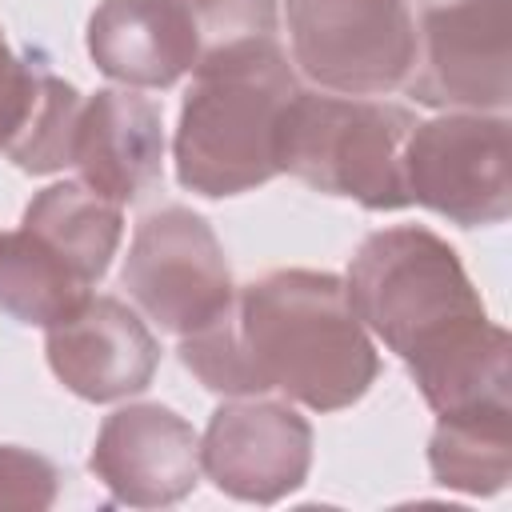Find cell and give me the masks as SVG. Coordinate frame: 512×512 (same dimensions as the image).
Listing matches in <instances>:
<instances>
[{
  "label": "cell",
  "mask_w": 512,
  "mask_h": 512,
  "mask_svg": "<svg viewBox=\"0 0 512 512\" xmlns=\"http://www.w3.org/2000/svg\"><path fill=\"white\" fill-rule=\"evenodd\" d=\"M80 108H84V96L68 80L44 72L40 96H36V108H32L24 132L4 148L8 160L32 176L72 168V140H76Z\"/></svg>",
  "instance_id": "cell-17"
},
{
  "label": "cell",
  "mask_w": 512,
  "mask_h": 512,
  "mask_svg": "<svg viewBox=\"0 0 512 512\" xmlns=\"http://www.w3.org/2000/svg\"><path fill=\"white\" fill-rule=\"evenodd\" d=\"M44 72L48 68L28 64L24 56H16L12 44L4 40V28H0V152L24 132L32 108H36Z\"/></svg>",
  "instance_id": "cell-19"
},
{
  "label": "cell",
  "mask_w": 512,
  "mask_h": 512,
  "mask_svg": "<svg viewBox=\"0 0 512 512\" xmlns=\"http://www.w3.org/2000/svg\"><path fill=\"white\" fill-rule=\"evenodd\" d=\"M56 488L60 472L52 460L16 444H0V512H44L56 504Z\"/></svg>",
  "instance_id": "cell-18"
},
{
  "label": "cell",
  "mask_w": 512,
  "mask_h": 512,
  "mask_svg": "<svg viewBox=\"0 0 512 512\" xmlns=\"http://www.w3.org/2000/svg\"><path fill=\"white\" fill-rule=\"evenodd\" d=\"M160 164V108L140 96V88H104L84 100L72 140V168L80 172V184L124 208L160 180Z\"/></svg>",
  "instance_id": "cell-13"
},
{
  "label": "cell",
  "mask_w": 512,
  "mask_h": 512,
  "mask_svg": "<svg viewBox=\"0 0 512 512\" xmlns=\"http://www.w3.org/2000/svg\"><path fill=\"white\" fill-rule=\"evenodd\" d=\"M48 364L56 380L92 400H124L148 388L160 344L148 324L116 296H88L64 320L48 324Z\"/></svg>",
  "instance_id": "cell-12"
},
{
  "label": "cell",
  "mask_w": 512,
  "mask_h": 512,
  "mask_svg": "<svg viewBox=\"0 0 512 512\" xmlns=\"http://www.w3.org/2000/svg\"><path fill=\"white\" fill-rule=\"evenodd\" d=\"M236 36H276V0H100L88 56L124 88H172Z\"/></svg>",
  "instance_id": "cell-5"
},
{
  "label": "cell",
  "mask_w": 512,
  "mask_h": 512,
  "mask_svg": "<svg viewBox=\"0 0 512 512\" xmlns=\"http://www.w3.org/2000/svg\"><path fill=\"white\" fill-rule=\"evenodd\" d=\"M300 80L276 36H236L196 68L176 124V180L208 200L268 184L284 108Z\"/></svg>",
  "instance_id": "cell-3"
},
{
  "label": "cell",
  "mask_w": 512,
  "mask_h": 512,
  "mask_svg": "<svg viewBox=\"0 0 512 512\" xmlns=\"http://www.w3.org/2000/svg\"><path fill=\"white\" fill-rule=\"evenodd\" d=\"M180 360L212 392H284L312 412L356 404L380 372L344 280L308 268L244 284L220 316L180 336Z\"/></svg>",
  "instance_id": "cell-1"
},
{
  "label": "cell",
  "mask_w": 512,
  "mask_h": 512,
  "mask_svg": "<svg viewBox=\"0 0 512 512\" xmlns=\"http://www.w3.org/2000/svg\"><path fill=\"white\" fill-rule=\"evenodd\" d=\"M292 64L336 96H384L412 72L408 0H284Z\"/></svg>",
  "instance_id": "cell-6"
},
{
  "label": "cell",
  "mask_w": 512,
  "mask_h": 512,
  "mask_svg": "<svg viewBox=\"0 0 512 512\" xmlns=\"http://www.w3.org/2000/svg\"><path fill=\"white\" fill-rule=\"evenodd\" d=\"M356 320L396 352L436 416L508 400V332L488 320L456 248L428 228L372 232L344 280Z\"/></svg>",
  "instance_id": "cell-2"
},
{
  "label": "cell",
  "mask_w": 512,
  "mask_h": 512,
  "mask_svg": "<svg viewBox=\"0 0 512 512\" xmlns=\"http://www.w3.org/2000/svg\"><path fill=\"white\" fill-rule=\"evenodd\" d=\"M88 464L116 504L164 508L196 488L200 440L172 408L128 404L100 424Z\"/></svg>",
  "instance_id": "cell-11"
},
{
  "label": "cell",
  "mask_w": 512,
  "mask_h": 512,
  "mask_svg": "<svg viewBox=\"0 0 512 512\" xmlns=\"http://www.w3.org/2000/svg\"><path fill=\"white\" fill-rule=\"evenodd\" d=\"M120 280L136 308L172 336L208 324L236 296L212 224L176 204L140 220Z\"/></svg>",
  "instance_id": "cell-8"
},
{
  "label": "cell",
  "mask_w": 512,
  "mask_h": 512,
  "mask_svg": "<svg viewBox=\"0 0 512 512\" xmlns=\"http://www.w3.org/2000/svg\"><path fill=\"white\" fill-rule=\"evenodd\" d=\"M312 464V428L288 404L236 400L212 412L200 440L208 480L248 504H276L296 492Z\"/></svg>",
  "instance_id": "cell-10"
},
{
  "label": "cell",
  "mask_w": 512,
  "mask_h": 512,
  "mask_svg": "<svg viewBox=\"0 0 512 512\" xmlns=\"http://www.w3.org/2000/svg\"><path fill=\"white\" fill-rule=\"evenodd\" d=\"M412 124L400 104L300 88L280 120L276 164L316 192L396 212L408 208L400 152Z\"/></svg>",
  "instance_id": "cell-4"
},
{
  "label": "cell",
  "mask_w": 512,
  "mask_h": 512,
  "mask_svg": "<svg viewBox=\"0 0 512 512\" xmlns=\"http://www.w3.org/2000/svg\"><path fill=\"white\" fill-rule=\"evenodd\" d=\"M508 420H512L508 400H488V404L440 416L428 440V464H432L436 484L468 492V496L500 492L512 472V424Z\"/></svg>",
  "instance_id": "cell-15"
},
{
  "label": "cell",
  "mask_w": 512,
  "mask_h": 512,
  "mask_svg": "<svg viewBox=\"0 0 512 512\" xmlns=\"http://www.w3.org/2000/svg\"><path fill=\"white\" fill-rule=\"evenodd\" d=\"M408 92L428 108L504 112L508 0H416Z\"/></svg>",
  "instance_id": "cell-9"
},
{
  "label": "cell",
  "mask_w": 512,
  "mask_h": 512,
  "mask_svg": "<svg viewBox=\"0 0 512 512\" xmlns=\"http://www.w3.org/2000/svg\"><path fill=\"white\" fill-rule=\"evenodd\" d=\"M88 296L92 284L48 240L24 224L0 232V312L20 324L48 328Z\"/></svg>",
  "instance_id": "cell-16"
},
{
  "label": "cell",
  "mask_w": 512,
  "mask_h": 512,
  "mask_svg": "<svg viewBox=\"0 0 512 512\" xmlns=\"http://www.w3.org/2000/svg\"><path fill=\"white\" fill-rule=\"evenodd\" d=\"M408 204L460 228L504 224L512 212V152L504 112H444L416 120L400 152Z\"/></svg>",
  "instance_id": "cell-7"
},
{
  "label": "cell",
  "mask_w": 512,
  "mask_h": 512,
  "mask_svg": "<svg viewBox=\"0 0 512 512\" xmlns=\"http://www.w3.org/2000/svg\"><path fill=\"white\" fill-rule=\"evenodd\" d=\"M20 224L40 240H48L88 284H96L120 248L124 208L104 200L80 180H64L36 192Z\"/></svg>",
  "instance_id": "cell-14"
}]
</instances>
